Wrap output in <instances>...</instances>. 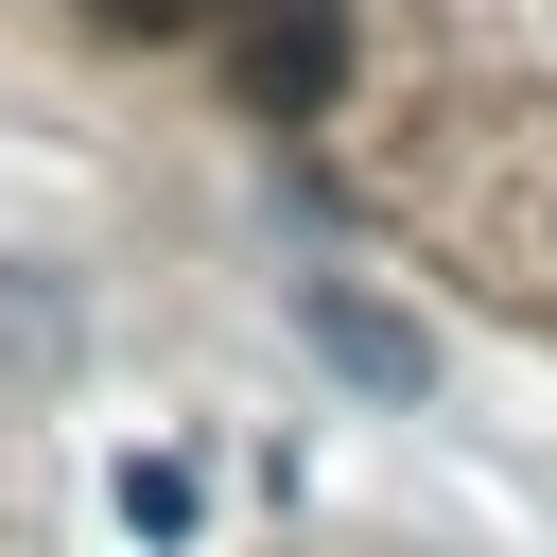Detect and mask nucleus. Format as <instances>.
I'll use <instances>...</instances> for the list:
<instances>
[{
    "label": "nucleus",
    "mask_w": 557,
    "mask_h": 557,
    "mask_svg": "<svg viewBox=\"0 0 557 557\" xmlns=\"http://www.w3.org/2000/svg\"><path fill=\"white\" fill-rule=\"evenodd\" d=\"M226 70H244L261 122H313V104L348 87V0H244V52H226Z\"/></svg>",
    "instance_id": "f257e3e1"
},
{
    "label": "nucleus",
    "mask_w": 557,
    "mask_h": 557,
    "mask_svg": "<svg viewBox=\"0 0 557 557\" xmlns=\"http://www.w3.org/2000/svg\"><path fill=\"white\" fill-rule=\"evenodd\" d=\"M296 331H313V348H331V366H348L366 400H418V383H435V348H418V313H383L366 278H296Z\"/></svg>",
    "instance_id": "f03ea898"
},
{
    "label": "nucleus",
    "mask_w": 557,
    "mask_h": 557,
    "mask_svg": "<svg viewBox=\"0 0 557 557\" xmlns=\"http://www.w3.org/2000/svg\"><path fill=\"white\" fill-rule=\"evenodd\" d=\"M122 522H139V540H191V470H174V453H122Z\"/></svg>",
    "instance_id": "7ed1b4c3"
},
{
    "label": "nucleus",
    "mask_w": 557,
    "mask_h": 557,
    "mask_svg": "<svg viewBox=\"0 0 557 557\" xmlns=\"http://www.w3.org/2000/svg\"><path fill=\"white\" fill-rule=\"evenodd\" d=\"M87 17H104V35H191L209 0H87Z\"/></svg>",
    "instance_id": "20e7f679"
}]
</instances>
